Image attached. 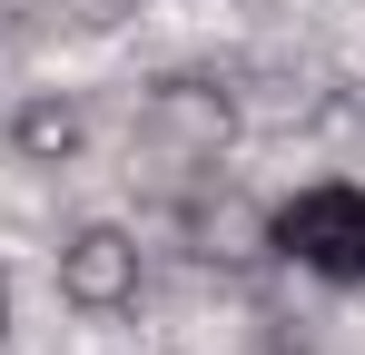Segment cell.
Wrapping results in <instances>:
<instances>
[{"instance_id": "1", "label": "cell", "mask_w": 365, "mask_h": 355, "mask_svg": "<svg viewBox=\"0 0 365 355\" xmlns=\"http://www.w3.org/2000/svg\"><path fill=\"white\" fill-rule=\"evenodd\" d=\"M277 247L336 287H365V187H306L277 217Z\"/></svg>"}, {"instance_id": "2", "label": "cell", "mask_w": 365, "mask_h": 355, "mask_svg": "<svg viewBox=\"0 0 365 355\" xmlns=\"http://www.w3.org/2000/svg\"><path fill=\"white\" fill-rule=\"evenodd\" d=\"M69 287H79V296H119V287H128V247H119V237H79Z\"/></svg>"}]
</instances>
